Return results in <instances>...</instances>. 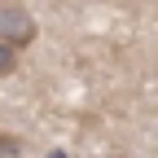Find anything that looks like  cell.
<instances>
[{"label": "cell", "instance_id": "277c9868", "mask_svg": "<svg viewBox=\"0 0 158 158\" xmlns=\"http://www.w3.org/2000/svg\"><path fill=\"white\" fill-rule=\"evenodd\" d=\"M48 158H66V149H53V154H48Z\"/></svg>", "mask_w": 158, "mask_h": 158}, {"label": "cell", "instance_id": "6da1fadb", "mask_svg": "<svg viewBox=\"0 0 158 158\" xmlns=\"http://www.w3.org/2000/svg\"><path fill=\"white\" fill-rule=\"evenodd\" d=\"M35 35H40V27H35L31 9L18 5V0H0V40L22 53L27 44H35Z\"/></svg>", "mask_w": 158, "mask_h": 158}, {"label": "cell", "instance_id": "3957f363", "mask_svg": "<svg viewBox=\"0 0 158 158\" xmlns=\"http://www.w3.org/2000/svg\"><path fill=\"white\" fill-rule=\"evenodd\" d=\"M18 154H22V141L13 132H0V158H18Z\"/></svg>", "mask_w": 158, "mask_h": 158}, {"label": "cell", "instance_id": "7a4b0ae2", "mask_svg": "<svg viewBox=\"0 0 158 158\" xmlns=\"http://www.w3.org/2000/svg\"><path fill=\"white\" fill-rule=\"evenodd\" d=\"M13 70H18V48L0 40V79H5V75H13Z\"/></svg>", "mask_w": 158, "mask_h": 158}]
</instances>
